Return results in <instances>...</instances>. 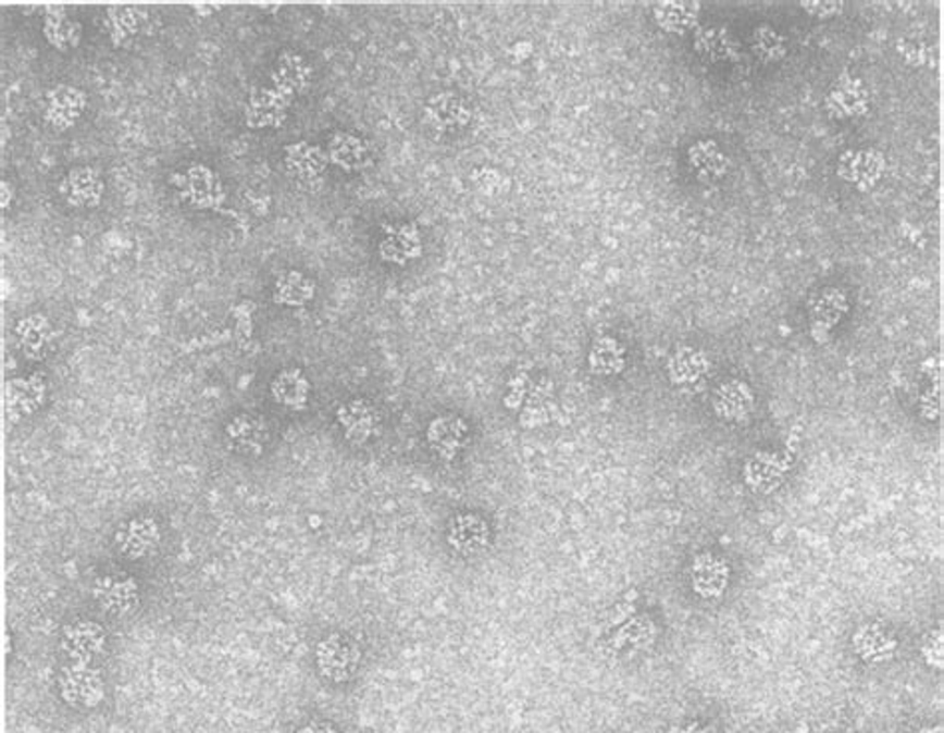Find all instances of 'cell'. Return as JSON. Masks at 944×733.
<instances>
[{"mask_svg": "<svg viewBox=\"0 0 944 733\" xmlns=\"http://www.w3.org/2000/svg\"><path fill=\"white\" fill-rule=\"evenodd\" d=\"M917 733H943V732H941V730H934V728H924V730H921V732H917Z\"/></svg>", "mask_w": 944, "mask_h": 733, "instance_id": "cell-38", "label": "cell"}, {"mask_svg": "<svg viewBox=\"0 0 944 733\" xmlns=\"http://www.w3.org/2000/svg\"><path fill=\"white\" fill-rule=\"evenodd\" d=\"M297 733H339L330 723H309Z\"/></svg>", "mask_w": 944, "mask_h": 733, "instance_id": "cell-36", "label": "cell"}, {"mask_svg": "<svg viewBox=\"0 0 944 733\" xmlns=\"http://www.w3.org/2000/svg\"><path fill=\"white\" fill-rule=\"evenodd\" d=\"M88 98L80 88L60 84L45 96V120L57 131H69L83 119Z\"/></svg>", "mask_w": 944, "mask_h": 733, "instance_id": "cell-10", "label": "cell"}, {"mask_svg": "<svg viewBox=\"0 0 944 733\" xmlns=\"http://www.w3.org/2000/svg\"><path fill=\"white\" fill-rule=\"evenodd\" d=\"M107 646V630L92 620H76L62 630V650L71 662L95 663Z\"/></svg>", "mask_w": 944, "mask_h": 733, "instance_id": "cell-8", "label": "cell"}, {"mask_svg": "<svg viewBox=\"0 0 944 733\" xmlns=\"http://www.w3.org/2000/svg\"><path fill=\"white\" fill-rule=\"evenodd\" d=\"M270 440L268 423L253 413H239L225 425L227 447L244 457H261Z\"/></svg>", "mask_w": 944, "mask_h": 733, "instance_id": "cell-9", "label": "cell"}, {"mask_svg": "<svg viewBox=\"0 0 944 733\" xmlns=\"http://www.w3.org/2000/svg\"><path fill=\"white\" fill-rule=\"evenodd\" d=\"M803 9L807 12H811L813 16L817 18H831V16H835L837 12L843 11V4H837V2H823V4H802Z\"/></svg>", "mask_w": 944, "mask_h": 733, "instance_id": "cell-35", "label": "cell"}, {"mask_svg": "<svg viewBox=\"0 0 944 733\" xmlns=\"http://www.w3.org/2000/svg\"><path fill=\"white\" fill-rule=\"evenodd\" d=\"M188 182L189 198L201 206H210L220 194V182L215 179V174L208 167H191L188 172Z\"/></svg>", "mask_w": 944, "mask_h": 733, "instance_id": "cell-32", "label": "cell"}, {"mask_svg": "<svg viewBox=\"0 0 944 733\" xmlns=\"http://www.w3.org/2000/svg\"><path fill=\"white\" fill-rule=\"evenodd\" d=\"M730 582V567L713 555H699L692 568V584L694 591L704 598L721 596Z\"/></svg>", "mask_w": 944, "mask_h": 733, "instance_id": "cell-18", "label": "cell"}, {"mask_svg": "<svg viewBox=\"0 0 944 733\" xmlns=\"http://www.w3.org/2000/svg\"><path fill=\"white\" fill-rule=\"evenodd\" d=\"M381 258L389 263L405 265L407 261L417 260L423 253V239L417 225L401 224L385 225V236L378 241Z\"/></svg>", "mask_w": 944, "mask_h": 733, "instance_id": "cell-15", "label": "cell"}, {"mask_svg": "<svg viewBox=\"0 0 944 733\" xmlns=\"http://www.w3.org/2000/svg\"><path fill=\"white\" fill-rule=\"evenodd\" d=\"M327 158L335 166L355 172V170H363L371 164V150H369L365 140H361L359 136L347 134V132H337L330 140Z\"/></svg>", "mask_w": 944, "mask_h": 733, "instance_id": "cell-20", "label": "cell"}, {"mask_svg": "<svg viewBox=\"0 0 944 733\" xmlns=\"http://www.w3.org/2000/svg\"><path fill=\"white\" fill-rule=\"evenodd\" d=\"M694 47L701 57L711 60H725L735 52L732 35L723 28H704L694 38Z\"/></svg>", "mask_w": 944, "mask_h": 733, "instance_id": "cell-31", "label": "cell"}, {"mask_svg": "<svg viewBox=\"0 0 944 733\" xmlns=\"http://www.w3.org/2000/svg\"><path fill=\"white\" fill-rule=\"evenodd\" d=\"M114 545L126 560H144L158 552L162 545V529L152 517H136L120 524Z\"/></svg>", "mask_w": 944, "mask_h": 733, "instance_id": "cell-5", "label": "cell"}, {"mask_svg": "<svg viewBox=\"0 0 944 733\" xmlns=\"http://www.w3.org/2000/svg\"><path fill=\"white\" fill-rule=\"evenodd\" d=\"M754 52L759 59L763 60H780L785 54V40L783 36L769 24L757 26L754 30Z\"/></svg>", "mask_w": 944, "mask_h": 733, "instance_id": "cell-34", "label": "cell"}, {"mask_svg": "<svg viewBox=\"0 0 944 733\" xmlns=\"http://www.w3.org/2000/svg\"><path fill=\"white\" fill-rule=\"evenodd\" d=\"M313 297H315V282L306 273L296 272V270L282 273L275 282V287H273L275 303L287 306V308H301V306L309 303Z\"/></svg>", "mask_w": 944, "mask_h": 733, "instance_id": "cell-22", "label": "cell"}, {"mask_svg": "<svg viewBox=\"0 0 944 733\" xmlns=\"http://www.w3.org/2000/svg\"><path fill=\"white\" fill-rule=\"evenodd\" d=\"M699 16V4H687V2H663L654 9V18L663 30L672 33V35H682L685 30L694 28Z\"/></svg>", "mask_w": 944, "mask_h": 733, "instance_id": "cell-28", "label": "cell"}, {"mask_svg": "<svg viewBox=\"0 0 944 733\" xmlns=\"http://www.w3.org/2000/svg\"><path fill=\"white\" fill-rule=\"evenodd\" d=\"M311 390L313 387L309 383L308 375L297 366H289V369L280 371L272 381L273 401L282 405L285 409H291V411H306L308 409L309 401H311Z\"/></svg>", "mask_w": 944, "mask_h": 733, "instance_id": "cell-16", "label": "cell"}, {"mask_svg": "<svg viewBox=\"0 0 944 733\" xmlns=\"http://www.w3.org/2000/svg\"><path fill=\"white\" fill-rule=\"evenodd\" d=\"M92 598L102 612L126 618L140 606V584L131 574H107L95 580Z\"/></svg>", "mask_w": 944, "mask_h": 733, "instance_id": "cell-3", "label": "cell"}, {"mask_svg": "<svg viewBox=\"0 0 944 733\" xmlns=\"http://www.w3.org/2000/svg\"><path fill=\"white\" fill-rule=\"evenodd\" d=\"M337 423L341 426L345 438L361 447L381 435L383 417L375 402L369 401L365 397H357L351 401L343 402L337 409Z\"/></svg>", "mask_w": 944, "mask_h": 733, "instance_id": "cell-4", "label": "cell"}, {"mask_svg": "<svg viewBox=\"0 0 944 733\" xmlns=\"http://www.w3.org/2000/svg\"><path fill=\"white\" fill-rule=\"evenodd\" d=\"M855 648L861 654L865 660L869 662H881L891 656V651L895 650L897 642L889 639L885 630L879 626H865L857 632L855 636Z\"/></svg>", "mask_w": 944, "mask_h": 733, "instance_id": "cell-30", "label": "cell"}, {"mask_svg": "<svg viewBox=\"0 0 944 733\" xmlns=\"http://www.w3.org/2000/svg\"><path fill=\"white\" fill-rule=\"evenodd\" d=\"M47 377L42 373H33L9 381L7 385V411L12 421H21L24 417H33L47 401Z\"/></svg>", "mask_w": 944, "mask_h": 733, "instance_id": "cell-12", "label": "cell"}, {"mask_svg": "<svg viewBox=\"0 0 944 733\" xmlns=\"http://www.w3.org/2000/svg\"><path fill=\"white\" fill-rule=\"evenodd\" d=\"M849 303L847 297L839 289H825L811 301V318L813 327H823L829 332L833 325H837L841 318L847 313Z\"/></svg>", "mask_w": 944, "mask_h": 733, "instance_id": "cell-29", "label": "cell"}, {"mask_svg": "<svg viewBox=\"0 0 944 733\" xmlns=\"http://www.w3.org/2000/svg\"><path fill=\"white\" fill-rule=\"evenodd\" d=\"M837 172L859 189L873 188L885 174V156L877 150H849L841 156Z\"/></svg>", "mask_w": 944, "mask_h": 733, "instance_id": "cell-14", "label": "cell"}, {"mask_svg": "<svg viewBox=\"0 0 944 733\" xmlns=\"http://www.w3.org/2000/svg\"><path fill=\"white\" fill-rule=\"evenodd\" d=\"M426 445L440 461H455L471 443V426L459 414H438L426 426Z\"/></svg>", "mask_w": 944, "mask_h": 733, "instance_id": "cell-6", "label": "cell"}, {"mask_svg": "<svg viewBox=\"0 0 944 733\" xmlns=\"http://www.w3.org/2000/svg\"><path fill=\"white\" fill-rule=\"evenodd\" d=\"M60 196L72 208H96L104 198V179L92 166L72 167L60 182Z\"/></svg>", "mask_w": 944, "mask_h": 733, "instance_id": "cell-11", "label": "cell"}, {"mask_svg": "<svg viewBox=\"0 0 944 733\" xmlns=\"http://www.w3.org/2000/svg\"><path fill=\"white\" fill-rule=\"evenodd\" d=\"M309 74H311V71H309L308 62L301 59L299 54L285 52L284 57L280 59V64H277V80H282L284 88L299 92L309 83Z\"/></svg>", "mask_w": 944, "mask_h": 733, "instance_id": "cell-33", "label": "cell"}, {"mask_svg": "<svg viewBox=\"0 0 944 733\" xmlns=\"http://www.w3.org/2000/svg\"><path fill=\"white\" fill-rule=\"evenodd\" d=\"M16 339L26 359L42 361L52 349L54 333L48 318L35 313L16 323Z\"/></svg>", "mask_w": 944, "mask_h": 733, "instance_id": "cell-17", "label": "cell"}, {"mask_svg": "<svg viewBox=\"0 0 944 733\" xmlns=\"http://www.w3.org/2000/svg\"><path fill=\"white\" fill-rule=\"evenodd\" d=\"M709 371L708 357L694 347H680L668 361V373L675 385H694L706 377Z\"/></svg>", "mask_w": 944, "mask_h": 733, "instance_id": "cell-24", "label": "cell"}, {"mask_svg": "<svg viewBox=\"0 0 944 733\" xmlns=\"http://www.w3.org/2000/svg\"><path fill=\"white\" fill-rule=\"evenodd\" d=\"M713 409L725 421H742L754 409V393L742 381H728L716 390Z\"/></svg>", "mask_w": 944, "mask_h": 733, "instance_id": "cell-21", "label": "cell"}, {"mask_svg": "<svg viewBox=\"0 0 944 733\" xmlns=\"http://www.w3.org/2000/svg\"><path fill=\"white\" fill-rule=\"evenodd\" d=\"M690 166L701 182H718L728 174L730 160L713 140H699L687 150Z\"/></svg>", "mask_w": 944, "mask_h": 733, "instance_id": "cell-19", "label": "cell"}, {"mask_svg": "<svg viewBox=\"0 0 944 733\" xmlns=\"http://www.w3.org/2000/svg\"><path fill=\"white\" fill-rule=\"evenodd\" d=\"M472 119V110L455 92H443L428 98L425 107V122L433 131L449 134L464 128Z\"/></svg>", "mask_w": 944, "mask_h": 733, "instance_id": "cell-13", "label": "cell"}, {"mask_svg": "<svg viewBox=\"0 0 944 733\" xmlns=\"http://www.w3.org/2000/svg\"><path fill=\"white\" fill-rule=\"evenodd\" d=\"M12 198H14V188H12V184H9L7 179H2V200H0V206H2V210H7V208H9V203H11Z\"/></svg>", "mask_w": 944, "mask_h": 733, "instance_id": "cell-37", "label": "cell"}, {"mask_svg": "<svg viewBox=\"0 0 944 733\" xmlns=\"http://www.w3.org/2000/svg\"><path fill=\"white\" fill-rule=\"evenodd\" d=\"M59 692L72 708L92 710L107 696V684L95 663L71 662L60 670Z\"/></svg>", "mask_w": 944, "mask_h": 733, "instance_id": "cell-2", "label": "cell"}, {"mask_svg": "<svg viewBox=\"0 0 944 733\" xmlns=\"http://www.w3.org/2000/svg\"><path fill=\"white\" fill-rule=\"evenodd\" d=\"M588 363H591V371L594 375L612 377V375H618V373L624 371V366H626V349L614 337L604 335V337H598L594 341V345H592Z\"/></svg>", "mask_w": 944, "mask_h": 733, "instance_id": "cell-25", "label": "cell"}, {"mask_svg": "<svg viewBox=\"0 0 944 733\" xmlns=\"http://www.w3.org/2000/svg\"><path fill=\"white\" fill-rule=\"evenodd\" d=\"M447 543L455 555L462 558L483 556L493 543V531L483 517L462 512L452 517L447 529Z\"/></svg>", "mask_w": 944, "mask_h": 733, "instance_id": "cell-7", "label": "cell"}, {"mask_svg": "<svg viewBox=\"0 0 944 733\" xmlns=\"http://www.w3.org/2000/svg\"><path fill=\"white\" fill-rule=\"evenodd\" d=\"M363 660L361 646L351 636L335 632L321 639L315 648L319 674L333 684L349 682Z\"/></svg>", "mask_w": 944, "mask_h": 733, "instance_id": "cell-1", "label": "cell"}, {"mask_svg": "<svg viewBox=\"0 0 944 733\" xmlns=\"http://www.w3.org/2000/svg\"><path fill=\"white\" fill-rule=\"evenodd\" d=\"M327 166V156L309 142H299L285 150V167L299 179L318 178Z\"/></svg>", "mask_w": 944, "mask_h": 733, "instance_id": "cell-26", "label": "cell"}, {"mask_svg": "<svg viewBox=\"0 0 944 733\" xmlns=\"http://www.w3.org/2000/svg\"><path fill=\"white\" fill-rule=\"evenodd\" d=\"M45 36L52 47L59 50H71L78 47L83 38V26L78 21H72L64 7H48L45 16Z\"/></svg>", "mask_w": 944, "mask_h": 733, "instance_id": "cell-23", "label": "cell"}, {"mask_svg": "<svg viewBox=\"0 0 944 733\" xmlns=\"http://www.w3.org/2000/svg\"><path fill=\"white\" fill-rule=\"evenodd\" d=\"M867 102H869V98H867L862 84L859 80H849V83L839 84L837 88L829 95L827 108L833 116L849 119V116L862 114L867 110Z\"/></svg>", "mask_w": 944, "mask_h": 733, "instance_id": "cell-27", "label": "cell"}]
</instances>
